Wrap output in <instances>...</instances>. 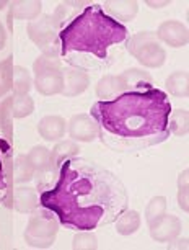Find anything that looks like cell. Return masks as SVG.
<instances>
[{
  "mask_svg": "<svg viewBox=\"0 0 189 250\" xmlns=\"http://www.w3.org/2000/svg\"><path fill=\"white\" fill-rule=\"evenodd\" d=\"M157 38L170 48H183L189 41V33L184 23L178 20H167L158 26Z\"/></svg>",
  "mask_w": 189,
  "mask_h": 250,
  "instance_id": "7c38bea8",
  "label": "cell"
},
{
  "mask_svg": "<svg viewBox=\"0 0 189 250\" xmlns=\"http://www.w3.org/2000/svg\"><path fill=\"white\" fill-rule=\"evenodd\" d=\"M100 5L108 17H111L113 20H116L121 25L122 21H132L137 12H139V3L134 2V0H117V2L108 0V2H103Z\"/></svg>",
  "mask_w": 189,
  "mask_h": 250,
  "instance_id": "5bb4252c",
  "label": "cell"
},
{
  "mask_svg": "<svg viewBox=\"0 0 189 250\" xmlns=\"http://www.w3.org/2000/svg\"><path fill=\"white\" fill-rule=\"evenodd\" d=\"M5 44H7V31L2 23H0V51L5 48Z\"/></svg>",
  "mask_w": 189,
  "mask_h": 250,
  "instance_id": "d6a6232c",
  "label": "cell"
},
{
  "mask_svg": "<svg viewBox=\"0 0 189 250\" xmlns=\"http://www.w3.org/2000/svg\"><path fill=\"white\" fill-rule=\"evenodd\" d=\"M78 152H80V147L75 141H72V139L59 141V143L53 147V150H51V164H53L54 168H57L60 164L65 162V160L77 157Z\"/></svg>",
  "mask_w": 189,
  "mask_h": 250,
  "instance_id": "ffe728a7",
  "label": "cell"
},
{
  "mask_svg": "<svg viewBox=\"0 0 189 250\" xmlns=\"http://www.w3.org/2000/svg\"><path fill=\"white\" fill-rule=\"evenodd\" d=\"M38 133L46 141H59L67 133V121L59 115H47L38 123Z\"/></svg>",
  "mask_w": 189,
  "mask_h": 250,
  "instance_id": "9a60e30c",
  "label": "cell"
},
{
  "mask_svg": "<svg viewBox=\"0 0 189 250\" xmlns=\"http://www.w3.org/2000/svg\"><path fill=\"white\" fill-rule=\"evenodd\" d=\"M167 90L171 93L173 97L178 98H188L189 95V79L188 72H174L167 79L165 82Z\"/></svg>",
  "mask_w": 189,
  "mask_h": 250,
  "instance_id": "cb8c5ba5",
  "label": "cell"
},
{
  "mask_svg": "<svg viewBox=\"0 0 189 250\" xmlns=\"http://www.w3.org/2000/svg\"><path fill=\"white\" fill-rule=\"evenodd\" d=\"M67 133L75 143H93L94 139L100 138L98 123L87 113H80L70 118L67 123Z\"/></svg>",
  "mask_w": 189,
  "mask_h": 250,
  "instance_id": "ba28073f",
  "label": "cell"
},
{
  "mask_svg": "<svg viewBox=\"0 0 189 250\" xmlns=\"http://www.w3.org/2000/svg\"><path fill=\"white\" fill-rule=\"evenodd\" d=\"M35 178V168L30 164L26 155H17L13 157V164H12V180L13 185H23V183L30 182Z\"/></svg>",
  "mask_w": 189,
  "mask_h": 250,
  "instance_id": "44dd1931",
  "label": "cell"
},
{
  "mask_svg": "<svg viewBox=\"0 0 189 250\" xmlns=\"http://www.w3.org/2000/svg\"><path fill=\"white\" fill-rule=\"evenodd\" d=\"M62 69L64 62L60 58H49V56L41 54L33 64V70H35V82L33 83H35L38 93L44 97L62 93Z\"/></svg>",
  "mask_w": 189,
  "mask_h": 250,
  "instance_id": "8992f818",
  "label": "cell"
},
{
  "mask_svg": "<svg viewBox=\"0 0 189 250\" xmlns=\"http://www.w3.org/2000/svg\"><path fill=\"white\" fill-rule=\"evenodd\" d=\"M39 205L70 230H94L114 223L129 208V195L117 175L93 160L72 157L56 168L42 187Z\"/></svg>",
  "mask_w": 189,
  "mask_h": 250,
  "instance_id": "6da1fadb",
  "label": "cell"
},
{
  "mask_svg": "<svg viewBox=\"0 0 189 250\" xmlns=\"http://www.w3.org/2000/svg\"><path fill=\"white\" fill-rule=\"evenodd\" d=\"M7 5H10V3L5 2V0H3V2H0V10H3V8H5Z\"/></svg>",
  "mask_w": 189,
  "mask_h": 250,
  "instance_id": "e575fe53",
  "label": "cell"
},
{
  "mask_svg": "<svg viewBox=\"0 0 189 250\" xmlns=\"http://www.w3.org/2000/svg\"><path fill=\"white\" fill-rule=\"evenodd\" d=\"M114 223H116L117 234L132 235V234H135L140 228V214L137 213V211L127 208L124 213H121L119 216H117V219L114 221Z\"/></svg>",
  "mask_w": 189,
  "mask_h": 250,
  "instance_id": "7402d4cb",
  "label": "cell"
},
{
  "mask_svg": "<svg viewBox=\"0 0 189 250\" xmlns=\"http://www.w3.org/2000/svg\"><path fill=\"white\" fill-rule=\"evenodd\" d=\"M101 143L117 152H134L162 144L170 138L171 113L167 93L158 88L124 92L114 100H98L92 106Z\"/></svg>",
  "mask_w": 189,
  "mask_h": 250,
  "instance_id": "7a4b0ae2",
  "label": "cell"
},
{
  "mask_svg": "<svg viewBox=\"0 0 189 250\" xmlns=\"http://www.w3.org/2000/svg\"><path fill=\"white\" fill-rule=\"evenodd\" d=\"M126 49L144 67L157 69L162 67L165 61H167V53H165L162 43L157 38V33L153 31H140L134 36L127 38Z\"/></svg>",
  "mask_w": 189,
  "mask_h": 250,
  "instance_id": "5b68a950",
  "label": "cell"
},
{
  "mask_svg": "<svg viewBox=\"0 0 189 250\" xmlns=\"http://www.w3.org/2000/svg\"><path fill=\"white\" fill-rule=\"evenodd\" d=\"M149 229L153 240L162 244H168L173 239H176L179 232H181V221L176 216L165 213L158 219H155L153 223H150Z\"/></svg>",
  "mask_w": 189,
  "mask_h": 250,
  "instance_id": "8fae6325",
  "label": "cell"
},
{
  "mask_svg": "<svg viewBox=\"0 0 189 250\" xmlns=\"http://www.w3.org/2000/svg\"><path fill=\"white\" fill-rule=\"evenodd\" d=\"M33 87V79L30 72L21 65H13V80L12 90L13 93H30Z\"/></svg>",
  "mask_w": 189,
  "mask_h": 250,
  "instance_id": "484cf974",
  "label": "cell"
},
{
  "mask_svg": "<svg viewBox=\"0 0 189 250\" xmlns=\"http://www.w3.org/2000/svg\"><path fill=\"white\" fill-rule=\"evenodd\" d=\"M28 160L35 168V173L39 170H44V168H49L51 165V150L46 149L44 146H35L30 152L26 154Z\"/></svg>",
  "mask_w": 189,
  "mask_h": 250,
  "instance_id": "d4e9b609",
  "label": "cell"
},
{
  "mask_svg": "<svg viewBox=\"0 0 189 250\" xmlns=\"http://www.w3.org/2000/svg\"><path fill=\"white\" fill-rule=\"evenodd\" d=\"M3 103L12 118H26L35 111V102L30 93H12L3 98Z\"/></svg>",
  "mask_w": 189,
  "mask_h": 250,
  "instance_id": "d6986e66",
  "label": "cell"
},
{
  "mask_svg": "<svg viewBox=\"0 0 189 250\" xmlns=\"http://www.w3.org/2000/svg\"><path fill=\"white\" fill-rule=\"evenodd\" d=\"M168 129H170V134H174L178 138H184L188 136V131H189V115H188V110H174L170 113L168 116Z\"/></svg>",
  "mask_w": 189,
  "mask_h": 250,
  "instance_id": "603a6c76",
  "label": "cell"
},
{
  "mask_svg": "<svg viewBox=\"0 0 189 250\" xmlns=\"http://www.w3.org/2000/svg\"><path fill=\"white\" fill-rule=\"evenodd\" d=\"M26 31L30 40L39 48L41 54L49 56V58H59V30L56 26L53 15H41L36 20L30 21Z\"/></svg>",
  "mask_w": 189,
  "mask_h": 250,
  "instance_id": "52a82bcc",
  "label": "cell"
},
{
  "mask_svg": "<svg viewBox=\"0 0 189 250\" xmlns=\"http://www.w3.org/2000/svg\"><path fill=\"white\" fill-rule=\"evenodd\" d=\"M119 75L126 85V92H140V90L153 88L152 75L144 69L131 67V69H126L124 72Z\"/></svg>",
  "mask_w": 189,
  "mask_h": 250,
  "instance_id": "2e32d148",
  "label": "cell"
},
{
  "mask_svg": "<svg viewBox=\"0 0 189 250\" xmlns=\"http://www.w3.org/2000/svg\"><path fill=\"white\" fill-rule=\"evenodd\" d=\"M126 92V85L122 82L121 75H103L96 83V97L101 102H110L114 100L119 95Z\"/></svg>",
  "mask_w": 189,
  "mask_h": 250,
  "instance_id": "ac0fdd59",
  "label": "cell"
},
{
  "mask_svg": "<svg viewBox=\"0 0 189 250\" xmlns=\"http://www.w3.org/2000/svg\"><path fill=\"white\" fill-rule=\"evenodd\" d=\"M168 249H188V239H179V240H171L168 245Z\"/></svg>",
  "mask_w": 189,
  "mask_h": 250,
  "instance_id": "1f68e13d",
  "label": "cell"
},
{
  "mask_svg": "<svg viewBox=\"0 0 189 250\" xmlns=\"http://www.w3.org/2000/svg\"><path fill=\"white\" fill-rule=\"evenodd\" d=\"M3 205L8 209H15L21 214L33 213L36 208H39V193L31 187L13 188Z\"/></svg>",
  "mask_w": 189,
  "mask_h": 250,
  "instance_id": "9c48e42d",
  "label": "cell"
},
{
  "mask_svg": "<svg viewBox=\"0 0 189 250\" xmlns=\"http://www.w3.org/2000/svg\"><path fill=\"white\" fill-rule=\"evenodd\" d=\"M59 219L53 211L41 206L31 213L25 229V242L33 249H49L59 232Z\"/></svg>",
  "mask_w": 189,
  "mask_h": 250,
  "instance_id": "277c9868",
  "label": "cell"
},
{
  "mask_svg": "<svg viewBox=\"0 0 189 250\" xmlns=\"http://www.w3.org/2000/svg\"><path fill=\"white\" fill-rule=\"evenodd\" d=\"M42 10V3L38 0H17L10 3L8 10V20H23V21H33L39 18V13Z\"/></svg>",
  "mask_w": 189,
  "mask_h": 250,
  "instance_id": "e0dca14e",
  "label": "cell"
},
{
  "mask_svg": "<svg viewBox=\"0 0 189 250\" xmlns=\"http://www.w3.org/2000/svg\"><path fill=\"white\" fill-rule=\"evenodd\" d=\"M165 213H167V198L155 196L150 200L147 208H145V221H147V224H150Z\"/></svg>",
  "mask_w": 189,
  "mask_h": 250,
  "instance_id": "f1b7e54d",
  "label": "cell"
},
{
  "mask_svg": "<svg viewBox=\"0 0 189 250\" xmlns=\"http://www.w3.org/2000/svg\"><path fill=\"white\" fill-rule=\"evenodd\" d=\"M74 250H94L98 249V237L92 230H80L72 239Z\"/></svg>",
  "mask_w": 189,
  "mask_h": 250,
  "instance_id": "83f0119b",
  "label": "cell"
},
{
  "mask_svg": "<svg viewBox=\"0 0 189 250\" xmlns=\"http://www.w3.org/2000/svg\"><path fill=\"white\" fill-rule=\"evenodd\" d=\"M13 118L10 116L8 113L5 103L3 100H0V138L12 143L13 139V123H12Z\"/></svg>",
  "mask_w": 189,
  "mask_h": 250,
  "instance_id": "f546056e",
  "label": "cell"
},
{
  "mask_svg": "<svg viewBox=\"0 0 189 250\" xmlns=\"http://www.w3.org/2000/svg\"><path fill=\"white\" fill-rule=\"evenodd\" d=\"M13 147L12 143L0 138V205H3L13 190L12 180Z\"/></svg>",
  "mask_w": 189,
  "mask_h": 250,
  "instance_id": "30bf717a",
  "label": "cell"
},
{
  "mask_svg": "<svg viewBox=\"0 0 189 250\" xmlns=\"http://www.w3.org/2000/svg\"><path fill=\"white\" fill-rule=\"evenodd\" d=\"M13 80V56L0 61V97H5L12 90Z\"/></svg>",
  "mask_w": 189,
  "mask_h": 250,
  "instance_id": "4316f807",
  "label": "cell"
},
{
  "mask_svg": "<svg viewBox=\"0 0 189 250\" xmlns=\"http://www.w3.org/2000/svg\"><path fill=\"white\" fill-rule=\"evenodd\" d=\"M188 177H189V172L184 170L181 175L178 178V205L179 208L188 213L189 211V206H188Z\"/></svg>",
  "mask_w": 189,
  "mask_h": 250,
  "instance_id": "4dcf8cb0",
  "label": "cell"
},
{
  "mask_svg": "<svg viewBox=\"0 0 189 250\" xmlns=\"http://www.w3.org/2000/svg\"><path fill=\"white\" fill-rule=\"evenodd\" d=\"M59 30V58L65 65L103 70L119 58L127 28L108 17L96 2H62L53 13Z\"/></svg>",
  "mask_w": 189,
  "mask_h": 250,
  "instance_id": "3957f363",
  "label": "cell"
},
{
  "mask_svg": "<svg viewBox=\"0 0 189 250\" xmlns=\"http://www.w3.org/2000/svg\"><path fill=\"white\" fill-rule=\"evenodd\" d=\"M147 5L152 7V8H162V7L170 5V2L168 0H165V2H152V0H147Z\"/></svg>",
  "mask_w": 189,
  "mask_h": 250,
  "instance_id": "836d02e7",
  "label": "cell"
},
{
  "mask_svg": "<svg viewBox=\"0 0 189 250\" xmlns=\"http://www.w3.org/2000/svg\"><path fill=\"white\" fill-rule=\"evenodd\" d=\"M62 77H64L62 95H65V97L82 95L90 85V75L87 70H83V69L70 67V65L64 64Z\"/></svg>",
  "mask_w": 189,
  "mask_h": 250,
  "instance_id": "4fadbf2b",
  "label": "cell"
}]
</instances>
